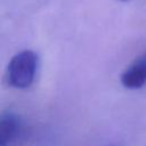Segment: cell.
Returning <instances> with one entry per match:
<instances>
[{"instance_id": "277c9868", "label": "cell", "mask_w": 146, "mask_h": 146, "mask_svg": "<svg viewBox=\"0 0 146 146\" xmlns=\"http://www.w3.org/2000/svg\"><path fill=\"white\" fill-rule=\"evenodd\" d=\"M110 146H114V145H110Z\"/></svg>"}, {"instance_id": "3957f363", "label": "cell", "mask_w": 146, "mask_h": 146, "mask_svg": "<svg viewBox=\"0 0 146 146\" xmlns=\"http://www.w3.org/2000/svg\"><path fill=\"white\" fill-rule=\"evenodd\" d=\"M18 119L15 114L7 112L0 115V146H8L18 131Z\"/></svg>"}, {"instance_id": "6da1fadb", "label": "cell", "mask_w": 146, "mask_h": 146, "mask_svg": "<svg viewBox=\"0 0 146 146\" xmlns=\"http://www.w3.org/2000/svg\"><path fill=\"white\" fill-rule=\"evenodd\" d=\"M38 56L32 50H23L14 55L8 63L6 79L10 87L16 89L29 88L35 76Z\"/></svg>"}, {"instance_id": "7a4b0ae2", "label": "cell", "mask_w": 146, "mask_h": 146, "mask_svg": "<svg viewBox=\"0 0 146 146\" xmlns=\"http://www.w3.org/2000/svg\"><path fill=\"white\" fill-rule=\"evenodd\" d=\"M121 83L127 89H139L146 83V54L127 67L121 74Z\"/></svg>"}, {"instance_id": "5b68a950", "label": "cell", "mask_w": 146, "mask_h": 146, "mask_svg": "<svg viewBox=\"0 0 146 146\" xmlns=\"http://www.w3.org/2000/svg\"><path fill=\"white\" fill-rule=\"evenodd\" d=\"M122 1H127V0H122Z\"/></svg>"}]
</instances>
